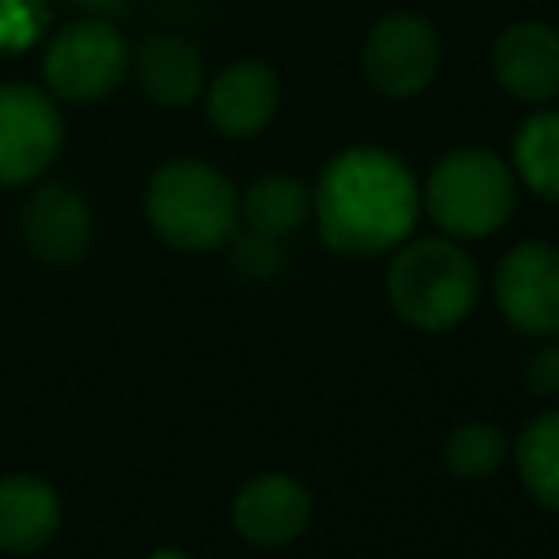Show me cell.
<instances>
[{
	"mask_svg": "<svg viewBox=\"0 0 559 559\" xmlns=\"http://www.w3.org/2000/svg\"><path fill=\"white\" fill-rule=\"evenodd\" d=\"M419 179L392 148L350 145L320 168L312 217L338 255H381L415 233Z\"/></svg>",
	"mask_w": 559,
	"mask_h": 559,
	"instance_id": "1",
	"label": "cell"
},
{
	"mask_svg": "<svg viewBox=\"0 0 559 559\" xmlns=\"http://www.w3.org/2000/svg\"><path fill=\"white\" fill-rule=\"evenodd\" d=\"M145 217L176 251L225 248L240 228V194L233 179L206 160H171L148 179Z\"/></svg>",
	"mask_w": 559,
	"mask_h": 559,
	"instance_id": "2",
	"label": "cell"
},
{
	"mask_svg": "<svg viewBox=\"0 0 559 559\" xmlns=\"http://www.w3.org/2000/svg\"><path fill=\"white\" fill-rule=\"evenodd\" d=\"M419 199L427 217L449 240H484L514 214L518 176L495 148L464 145L430 168Z\"/></svg>",
	"mask_w": 559,
	"mask_h": 559,
	"instance_id": "3",
	"label": "cell"
},
{
	"mask_svg": "<svg viewBox=\"0 0 559 559\" xmlns=\"http://www.w3.org/2000/svg\"><path fill=\"white\" fill-rule=\"evenodd\" d=\"M389 301L404 324L449 332L479 301V266L449 236L404 240L389 266Z\"/></svg>",
	"mask_w": 559,
	"mask_h": 559,
	"instance_id": "4",
	"label": "cell"
},
{
	"mask_svg": "<svg viewBox=\"0 0 559 559\" xmlns=\"http://www.w3.org/2000/svg\"><path fill=\"white\" fill-rule=\"evenodd\" d=\"M130 53L107 20H76L50 38L43 58L46 88L61 104H99L126 81Z\"/></svg>",
	"mask_w": 559,
	"mask_h": 559,
	"instance_id": "5",
	"label": "cell"
},
{
	"mask_svg": "<svg viewBox=\"0 0 559 559\" xmlns=\"http://www.w3.org/2000/svg\"><path fill=\"white\" fill-rule=\"evenodd\" d=\"M442 69V35L419 12H392L369 27L361 43V73L384 99H412L435 84Z\"/></svg>",
	"mask_w": 559,
	"mask_h": 559,
	"instance_id": "6",
	"label": "cell"
},
{
	"mask_svg": "<svg viewBox=\"0 0 559 559\" xmlns=\"http://www.w3.org/2000/svg\"><path fill=\"white\" fill-rule=\"evenodd\" d=\"M495 305L514 332L548 338L559 335V248L525 240L495 266Z\"/></svg>",
	"mask_w": 559,
	"mask_h": 559,
	"instance_id": "7",
	"label": "cell"
},
{
	"mask_svg": "<svg viewBox=\"0 0 559 559\" xmlns=\"http://www.w3.org/2000/svg\"><path fill=\"white\" fill-rule=\"evenodd\" d=\"M61 148V115L31 84H0V187H27Z\"/></svg>",
	"mask_w": 559,
	"mask_h": 559,
	"instance_id": "8",
	"label": "cell"
},
{
	"mask_svg": "<svg viewBox=\"0 0 559 559\" xmlns=\"http://www.w3.org/2000/svg\"><path fill=\"white\" fill-rule=\"evenodd\" d=\"M491 73L518 104L545 107L559 96V31L540 20H518L491 46Z\"/></svg>",
	"mask_w": 559,
	"mask_h": 559,
	"instance_id": "9",
	"label": "cell"
},
{
	"mask_svg": "<svg viewBox=\"0 0 559 559\" xmlns=\"http://www.w3.org/2000/svg\"><path fill=\"white\" fill-rule=\"evenodd\" d=\"M312 495L301 479L263 472L236 491L233 525L248 545L255 548H286L309 530Z\"/></svg>",
	"mask_w": 559,
	"mask_h": 559,
	"instance_id": "10",
	"label": "cell"
},
{
	"mask_svg": "<svg viewBox=\"0 0 559 559\" xmlns=\"http://www.w3.org/2000/svg\"><path fill=\"white\" fill-rule=\"evenodd\" d=\"M20 233L31 255H38L43 263L73 266L88 255L92 236H96V217L73 187L53 183L27 199L20 214Z\"/></svg>",
	"mask_w": 559,
	"mask_h": 559,
	"instance_id": "11",
	"label": "cell"
},
{
	"mask_svg": "<svg viewBox=\"0 0 559 559\" xmlns=\"http://www.w3.org/2000/svg\"><path fill=\"white\" fill-rule=\"evenodd\" d=\"M202 99H206V122L222 138H255L259 130L271 126L274 111H278L282 84L266 61L248 58L222 69L206 84Z\"/></svg>",
	"mask_w": 559,
	"mask_h": 559,
	"instance_id": "12",
	"label": "cell"
},
{
	"mask_svg": "<svg viewBox=\"0 0 559 559\" xmlns=\"http://www.w3.org/2000/svg\"><path fill=\"white\" fill-rule=\"evenodd\" d=\"M61 499L46 479L15 472L0 479V552L35 556L58 537Z\"/></svg>",
	"mask_w": 559,
	"mask_h": 559,
	"instance_id": "13",
	"label": "cell"
},
{
	"mask_svg": "<svg viewBox=\"0 0 559 559\" xmlns=\"http://www.w3.org/2000/svg\"><path fill=\"white\" fill-rule=\"evenodd\" d=\"M141 92L160 107H187L206 92V58L199 46L176 35H156L133 61Z\"/></svg>",
	"mask_w": 559,
	"mask_h": 559,
	"instance_id": "14",
	"label": "cell"
},
{
	"mask_svg": "<svg viewBox=\"0 0 559 559\" xmlns=\"http://www.w3.org/2000/svg\"><path fill=\"white\" fill-rule=\"evenodd\" d=\"M312 217V191L294 176H259L240 194V222L248 233L282 240Z\"/></svg>",
	"mask_w": 559,
	"mask_h": 559,
	"instance_id": "15",
	"label": "cell"
},
{
	"mask_svg": "<svg viewBox=\"0 0 559 559\" xmlns=\"http://www.w3.org/2000/svg\"><path fill=\"white\" fill-rule=\"evenodd\" d=\"M510 168L518 183L559 206V111H537L525 118L522 130L514 133Z\"/></svg>",
	"mask_w": 559,
	"mask_h": 559,
	"instance_id": "16",
	"label": "cell"
},
{
	"mask_svg": "<svg viewBox=\"0 0 559 559\" xmlns=\"http://www.w3.org/2000/svg\"><path fill=\"white\" fill-rule=\"evenodd\" d=\"M514 464L530 499L559 514V412L525 423L514 442Z\"/></svg>",
	"mask_w": 559,
	"mask_h": 559,
	"instance_id": "17",
	"label": "cell"
},
{
	"mask_svg": "<svg viewBox=\"0 0 559 559\" xmlns=\"http://www.w3.org/2000/svg\"><path fill=\"white\" fill-rule=\"evenodd\" d=\"M510 445L491 423H461L442 442V464L456 479H487L507 461Z\"/></svg>",
	"mask_w": 559,
	"mask_h": 559,
	"instance_id": "18",
	"label": "cell"
},
{
	"mask_svg": "<svg viewBox=\"0 0 559 559\" xmlns=\"http://www.w3.org/2000/svg\"><path fill=\"white\" fill-rule=\"evenodd\" d=\"M50 27L46 0H0V53H23Z\"/></svg>",
	"mask_w": 559,
	"mask_h": 559,
	"instance_id": "19",
	"label": "cell"
},
{
	"mask_svg": "<svg viewBox=\"0 0 559 559\" xmlns=\"http://www.w3.org/2000/svg\"><path fill=\"white\" fill-rule=\"evenodd\" d=\"M236 266H240L248 278H271L282 271V248L278 240H266V236H243L236 240Z\"/></svg>",
	"mask_w": 559,
	"mask_h": 559,
	"instance_id": "20",
	"label": "cell"
},
{
	"mask_svg": "<svg viewBox=\"0 0 559 559\" xmlns=\"http://www.w3.org/2000/svg\"><path fill=\"white\" fill-rule=\"evenodd\" d=\"M525 384L537 396H559V343H548L525 361Z\"/></svg>",
	"mask_w": 559,
	"mask_h": 559,
	"instance_id": "21",
	"label": "cell"
},
{
	"mask_svg": "<svg viewBox=\"0 0 559 559\" xmlns=\"http://www.w3.org/2000/svg\"><path fill=\"white\" fill-rule=\"evenodd\" d=\"M76 8H88L96 20H104V15H111V12H122L126 0H76Z\"/></svg>",
	"mask_w": 559,
	"mask_h": 559,
	"instance_id": "22",
	"label": "cell"
},
{
	"mask_svg": "<svg viewBox=\"0 0 559 559\" xmlns=\"http://www.w3.org/2000/svg\"><path fill=\"white\" fill-rule=\"evenodd\" d=\"M148 559H191L187 552H179V548H160V552H153Z\"/></svg>",
	"mask_w": 559,
	"mask_h": 559,
	"instance_id": "23",
	"label": "cell"
}]
</instances>
